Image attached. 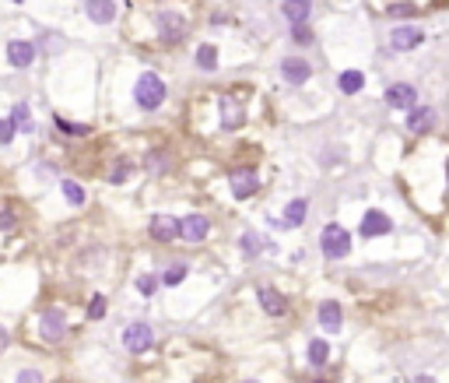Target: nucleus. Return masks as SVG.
<instances>
[{"label": "nucleus", "mask_w": 449, "mask_h": 383, "mask_svg": "<svg viewBox=\"0 0 449 383\" xmlns=\"http://www.w3.org/2000/svg\"><path fill=\"white\" fill-rule=\"evenodd\" d=\"M320 324H323V331H330V334H337V331L344 327V313H340V306H337L333 299L320 302Z\"/></svg>", "instance_id": "nucleus-14"}, {"label": "nucleus", "mask_w": 449, "mask_h": 383, "mask_svg": "<svg viewBox=\"0 0 449 383\" xmlns=\"http://www.w3.org/2000/svg\"><path fill=\"white\" fill-rule=\"evenodd\" d=\"M221 120H225V127L228 130H236L239 124H243V109H239V102H236L232 95L221 99Z\"/></svg>", "instance_id": "nucleus-19"}, {"label": "nucleus", "mask_w": 449, "mask_h": 383, "mask_svg": "<svg viewBox=\"0 0 449 383\" xmlns=\"http://www.w3.org/2000/svg\"><path fill=\"white\" fill-rule=\"evenodd\" d=\"M414 95H418L414 85H404V81H400V85H390L386 88V106H390V109H414Z\"/></svg>", "instance_id": "nucleus-11"}, {"label": "nucleus", "mask_w": 449, "mask_h": 383, "mask_svg": "<svg viewBox=\"0 0 449 383\" xmlns=\"http://www.w3.org/2000/svg\"><path fill=\"white\" fill-rule=\"evenodd\" d=\"M432 124H435V109H432V106H418V109H410L408 113V130L410 134H425Z\"/></svg>", "instance_id": "nucleus-18"}, {"label": "nucleus", "mask_w": 449, "mask_h": 383, "mask_svg": "<svg viewBox=\"0 0 449 383\" xmlns=\"http://www.w3.org/2000/svg\"><path fill=\"white\" fill-rule=\"evenodd\" d=\"M11 137H14V124H11V120H0V144H11Z\"/></svg>", "instance_id": "nucleus-34"}, {"label": "nucleus", "mask_w": 449, "mask_h": 383, "mask_svg": "<svg viewBox=\"0 0 449 383\" xmlns=\"http://www.w3.org/2000/svg\"><path fill=\"white\" fill-rule=\"evenodd\" d=\"M421 39H425V36H421V29L400 25V29H393V36H390V46L404 53V49H414V46H421Z\"/></svg>", "instance_id": "nucleus-15"}, {"label": "nucleus", "mask_w": 449, "mask_h": 383, "mask_svg": "<svg viewBox=\"0 0 449 383\" xmlns=\"http://www.w3.org/2000/svg\"><path fill=\"white\" fill-rule=\"evenodd\" d=\"M410 383H435V380H432V377H414Z\"/></svg>", "instance_id": "nucleus-37"}, {"label": "nucleus", "mask_w": 449, "mask_h": 383, "mask_svg": "<svg viewBox=\"0 0 449 383\" xmlns=\"http://www.w3.org/2000/svg\"><path fill=\"white\" fill-rule=\"evenodd\" d=\"M155 289H158V278H155V274H141V278H137V292H141V296H155Z\"/></svg>", "instance_id": "nucleus-29"}, {"label": "nucleus", "mask_w": 449, "mask_h": 383, "mask_svg": "<svg viewBox=\"0 0 449 383\" xmlns=\"http://www.w3.org/2000/svg\"><path fill=\"white\" fill-rule=\"evenodd\" d=\"M144 166L155 172V176H162V172H168V151H162V148H155V151H148V159H144Z\"/></svg>", "instance_id": "nucleus-24"}, {"label": "nucleus", "mask_w": 449, "mask_h": 383, "mask_svg": "<svg viewBox=\"0 0 449 383\" xmlns=\"http://www.w3.org/2000/svg\"><path fill=\"white\" fill-rule=\"evenodd\" d=\"M320 247H323V257L340 260V257L351 254V232L344 225H327L323 236H320Z\"/></svg>", "instance_id": "nucleus-2"}, {"label": "nucleus", "mask_w": 449, "mask_h": 383, "mask_svg": "<svg viewBox=\"0 0 449 383\" xmlns=\"http://www.w3.org/2000/svg\"><path fill=\"white\" fill-rule=\"evenodd\" d=\"M243 383H260V380H243Z\"/></svg>", "instance_id": "nucleus-38"}, {"label": "nucleus", "mask_w": 449, "mask_h": 383, "mask_svg": "<svg viewBox=\"0 0 449 383\" xmlns=\"http://www.w3.org/2000/svg\"><path fill=\"white\" fill-rule=\"evenodd\" d=\"M183 278H186V264H176V267H168V271L162 274L165 285H179Z\"/></svg>", "instance_id": "nucleus-31"}, {"label": "nucleus", "mask_w": 449, "mask_h": 383, "mask_svg": "<svg viewBox=\"0 0 449 383\" xmlns=\"http://www.w3.org/2000/svg\"><path fill=\"white\" fill-rule=\"evenodd\" d=\"M291 39H295L298 46H309V43H313V29H306V25H295V29H291Z\"/></svg>", "instance_id": "nucleus-33"}, {"label": "nucleus", "mask_w": 449, "mask_h": 383, "mask_svg": "<svg viewBox=\"0 0 449 383\" xmlns=\"http://www.w3.org/2000/svg\"><path fill=\"white\" fill-rule=\"evenodd\" d=\"M390 229H393L390 214H383L379 208H372V212H365V218H362V236H365V239H375V236H386Z\"/></svg>", "instance_id": "nucleus-9"}, {"label": "nucleus", "mask_w": 449, "mask_h": 383, "mask_svg": "<svg viewBox=\"0 0 449 383\" xmlns=\"http://www.w3.org/2000/svg\"><path fill=\"white\" fill-rule=\"evenodd\" d=\"M133 99L141 109H158L165 102V81L158 74H141V81L133 88Z\"/></svg>", "instance_id": "nucleus-1"}, {"label": "nucleus", "mask_w": 449, "mask_h": 383, "mask_svg": "<svg viewBox=\"0 0 449 383\" xmlns=\"http://www.w3.org/2000/svg\"><path fill=\"white\" fill-rule=\"evenodd\" d=\"M7 60H11V67L25 71V67H32V60H36V46L25 43V39H14V43L7 46Z\"/></svg>", "instance_id": "nucleus-10"}, {"label": "nucleus", "mask_w": 449, "mask_h": 383, "mask_svg": "<svg viewBox=\"0 0 449 383\" xmlns=\"http://www.w3.org/2000/svg\"><path fill=\"white\" fill-rule=\"evenodd\" d=\"M327 359H330V344L323 338H313L309 341V362L313 366H327Z\"/></svg>", "instance_id": "nucleus-23"}, {"label": "nucleus", "mask_w": 449, "mask_h": 383, "mask_svg": "<svg viewBox=\"0 0 449 383\" xmlns=\"http://www.w3.org/2000/svg\"><path fill=\"white\" fill-rule=\"evenodd\" d=\"M306 212H309V201L295 197V201L285 208V225H302V222H306Z\"/></svg>", "instance_id": "nucleus-21"}, {"label": "nucleus", "mask_w": 449, "mask_h": 383, "mask_svg": "<svg viewBox=\"0 0 449 383\" xmlns=\"http://www.w3.org/2000/svg\"><path fill=\"white\" fill-rule=\"evenodd\" d=\"M151 344H155V331H151L148 324H141V320H137V324H130V327L123 331V348H126V352H133V355H144Z\"/></svg>", "instance_id": "nucleus-3"}, {"label": "nucleus", "mask_w": 449, "mask_h": 383, "mask_svg": "<svg viewBox=\"0 0 449 383\" xmlns=\"http://www.w3.org/2000/svg\"><path fill=\"white\" fill-rule=\"evenodd\" d=\"M130 169H133V166H130L126 159H120V162H116V169L109 172V183H116V186H120V183H126V176H130Z\"/></svg>", "instance_id": "nucleus-30"}, {"label": "nucleus", "mask_w": 449, "mask_h": 383, "mask_svg": "<svg viewBox=\"0 0 449 383\" xmlns=\"http://www.w3.org/2000/svg\"><path fill=\"white\" fill-rule=\"evenodd\" d=\"M56 124V130H64V134H88V124H71V120H53Z\"/></svg>", "instance_id": "nucleus-32"}, {"label": "nucleus", "mask_w": 449, "mask_h": 383, "mask_svg": "<svg viewBox=\"0 0 449 383\" xmlns=\"http://www.w3.org/2000/svg\"><path fill=\"white\" fill-rule=\"evenodd\" d=\"M256 299H260V306H263V313H267V317H285V313H288L285 296H281L274 285H260V289H256Z\"/></svg>", "instance_id": "nucleus-6"}, {"label": "nucleus", "mask_w": 449, "mask_h": 383, "mask_svg": "<svg viewBox=\"0 0 449 383\" xmlns=\"http://www.w3.org/2000/svg\"><path fill=\"white\" fill-rule=\"evenodd\" d=\"M260 250H263V239H260L256 232H246V236H243V254L246 257H256Z\"/></svg>", "instance_id": "nucleus-26"}, {"label": "nucleus", "mask_w": 449, "mask_h": 383, "mask_svg": "<svg viewBox=\"0 0 449 383\" xmlns=\"http://www.w3.org/2000/svg\"><path fill=\"white\" fill-rule=\"evenodd\" d=\"M84 14L95 21V25H109L116 18V4L113 0H84Z\"/></svg>", "instance_id": "nucleus-12"}, {"label": "nucleus", "mask_w": 449, "mask_h": 383, "mask_svg": "<svg viewBox=\"0 0 449 383\" xmlns=\"http://www.w3.org/2000/svg\"><path fill=\"white\" fill-rule=\"evenodd\" d=\"M106 317V296H91V302H88V320H102Z\"/></svg>", "instance_id": "nucleus-28"}, {"label": "nucleus", "mask_w": 449, "mask_h": 383, "mask_svg": "<svg viewBox=\"0 0 449 383\" xmlns=\"http://www.w3.org/2000/svg\"><path fill=\"white\" fill-rule=\"evenodd\" d=\"M365 88V74L362 71H344L340 74V91L344 95H355V91H362Z\"/></svg>", "instance_id": "nucleus-22"}, {"label": "nucleus", "mask_w": 449, "mask_h": 383, "mask_svg": "<svg viewBox=\"0 0 449 383\" xmlns=\"http://www.w3.org/2000/svg\"><path fill=\"white\" fill-rule=\"evenodd\" d=\"M309 11H313V0H285V4H281V14H285L291 25H306V21H309Z\"/></svg>", "instance_id": "nucleus-17"}, {"label": "nucleus", "mask_w": 449, "mask_h": 383, "mask_svg": "<svg viewBox=\"0 0 449 383\" xmlns=\"http://www.w3.org/2000/svg\"><path fill=\"white\" fill-rule=\"evenodd\" d=\"M7 344H11V334H7V331L0 327V352H7Z\"/></svg>", "instance_id": "nucleus-36"}, {"label": "nucleus", "mask_w": 449, "mask_h": 383, "mask_svg": "<svg viewBox=\"0 0 449 383\" xmlns=\"http://www.w3.org/2000/svg\"><path fill=\"white\" fill-rule=\"evenodd\" d=\"M158 29H162V43H179L186 36V21L179 14H158Z\"/></svg>", "instance_id": "nucleus-13"}, {"label": "nucleus", "mask_w": 449, "mask_h": 383, "mask_svg": "<svg viewBox=\"0 0 449 383\" xmlns=\"http://www.w3.org/2000/svg\"><path fill=\"white\" fill-rule=\"evenodd\" d=\"M197 67H201V71H214V67H218V49H214V46H201V49H197Z\"/></svg>", "instance_id": "nucleus-25"}, {"label": "nucleus", "mask_w": 449, "mask_h": 383, "mask_svg": "<svg viewBox=\"0 0 449 383\" xmlns=\"http://www.w3.org/2000/svg\"><path fill=\"white\" fill-rule=\"evenodd\" d=\"M11 124H14V130H25V134H32V109L25 106V102H18L14 106V113H11Z\"/></svg>", "instance_id": "nucleus-20"}, {"label": "nucleus", "mask_w": 449, "mask_h": 383, "mask_svg": "<svg viewBox=\"0 0 449 383\" xmlns=\"http://www.w3.org/2000/svg\"><path fill=\"white\" fill-rule=\"evenodd\" d=\"M148 232H151V239H158V243H172V239H179V222H176L172 214H155L151 225H148Z\"/></svg>", "instance_id": "nucleus-7"}, {"label": "nucleus", "mask_w": 449, "mask_h": 383, "mask_svg": "<svg viewBox=\"0 0 449 383\" xmlns=\"http://www.w3.org/2000/svg\"><path fill=\"white\" fill-rule=\"evenodd\" d=\"M256 186H260V183H256V172H253V169H239L236 176H232V194H236L239 201L253 197V194H256Z\"/></svg>", "instance_id": "nucleus-16"}, {"label": "nucleus", "mask_w": 449, "mask_h": 383, "mask_svg": "<svg viewBox=\"0 0 449 383\" xmlns=\"http://www.w3.org/2000/svg\"><path fill=\"white\" fill-rule=\"evenodd\" d=\"M18 383H42V373H36V369H21V373H18Z\"/></svg>", "instance_id": "nucleus-35"}, {"label": "nucleus", "mask_w": 449, "mask_h": 383, "mask_svg": "<svg viewBox=\"0 0 449 383\" xmlns=\"http://www.w3.org/2000/svg\"><path fill=\"white\" fill-rule=\"evenodd\" d=\"M207 232H211V222H207L204 214H186V218H179V239H186V243H204Z\"/></svg>", "instance_id": "nucleus-5"}, {"label": "nucleus", "mask_w": 449, "mask_h": 383, "mask_svg": "<svg viewBox=\"0 0 449 383\" xmlns=\"http://www.w3.org/2000/svg\"><path fill=\"white\" fill-rule=\"evenodd\" d=\"M39 334L46 344H60V341L67 338V317L60 309H46L39 320Z\"/></svg>", "instance_id": "nucleus-4"}, {"label": "nucleus", "mask_w": 449, "mask_h": 383, "mask_svg": "<svg viewBox=\"0 0 449 383\" xmlns=\"http://www.w3.org/2000/svg\"><path fill=\"white\" fill-rule=\"evenodd\" d=\"M64 197H67L71 204H84V190L74 179H64Z\"/></svg>", "instance_id": "nucleus-27"}, {"label": "nucleus", "mask_w": 449, "mask_h": 383, "mask_svg": "<svg viewBox=\"0 0 449 383\" xmlns=\"http://www.w3.org/2000/svg\"><path fill=\"white\" fill-rule=\"evenodd\" d=\"M309 74H313L309 60H298V56L281 60V78H285L288 85H306V81H309Z\"/></svg>", "instance_id": "nucleus-8"}]
</instances>
